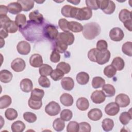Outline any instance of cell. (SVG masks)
<instances>
[{"mask_svg":"<svg viewBox=\"0 0 132 132\" xmlns=\"http://www.w3.org/2000/svg\"><path fill=\"white\" fill-rule=\"evenodd\" d=\"M122 52L127 56H132V42H126L124 43L122 47Z\"/></svg>","mask_w":132,"mask_h":132,"instance_id":"obj_44","label":"cell"},{"mask_svg":"<svg viewBox=\"0 0 132 132\" xmlns=\"http://www.w3.org/2000/svg\"><path fill=\"white\" fill-rule=\"evenodd\" d=\"M8 12L12 14H17L22 11L21 5L18 2L11 3L7 6Z\"/></svg>","mask_w":132,"mask_h":132,"instance_id":"obj_19","label":"cell"},{"mask_svg":"<svg viewBox=\"0 0 132 132\" xmlns=\"http://www.w3.org/2000/svg\"><path fill=\"white\" fill-rule=\"evenodd\" d=\"M82 35L88 40H92L98 36L101 32V27L96 22L88 23L83 26Z\"/></svg>","mask_w":132,"mask_h":132,"instance_id":"obj_1","label":"cell"},{"mask_svg":"<svg viewBox=\"0 0 132 132\" xmlns=\"http://www.w3.org/2000/svg\"><path fill=\"white\" fill-rule=\"evenodd\" d=\"M105 113L110 116H114L120 111V107L116 102H111L108 104L105 108Z\"/></svg>","mask_w":132,"mask_h":132,"instance_id":"obj_12","label":"cell"},{"mask_svg":"<svg viewBox=\"0 0 132 132\" xmlns=\"http://www.w3.org/2000/svg\"><path fill=\"white\" fill-rule=\"evenodd\" d=\"M13 75L11 72L7 70H3L0 72V81L6 84L9 82L12 79Z\"/></svg>","mask_w":132,"mask_h":132,"instance_id":"obj_22","label":"cell"},{"mask_svg":"<svg viewBox=\"0 0 132 132\" xmlns=\"http://www.w3.org/2000/svg\"><path fill=\"white\" fill-rule=\"evenodd\" d=\"M12 100L10 96L4 95L0 97V109H4L8 107L11 104Z\"/></svg>","mask_w":132,"mask_h":132,"instance_id":"obj_33","label":"cell"},{"mask_svg":"<svg viewBox=\"0 0 132 132\" xmlns=\"http://www.w3.org/2000/svg\"><path fill=\"white\" fill-rule=\"evenodd\" d=\"M76 80L81 85L87 84L89 80V75L85 72H80L76 75Z\"/></svg>","mask_w":132,"mask_h":132,"instance_id":"obj_24","label":"cell"},{"mask_svg":"<svg viewBox=\"0 0 132 132\" xmlns=\"http://www.w3.org/2000/svg\"><path fill=\"white\" fill-rule=\"evenodd\" d=\"M60 116V118L62 119L63 121H69L72 119L73 117V113L70 109H65L61 111Z\"/></svg>","mask_w":132,"mask_h":132,"instance_id":"obj_46","label":"cell"},{"mask_svg":"<svg viewBox=\"0 0 132 132\" xmlns=\"http://www.w3.org/2000/svg\"><path fill=\"white\" fill-rule=\"evenodd\" d=\"M98 50L96 48H93L91 49L88 53V57L89 60L92 62H96V54Z\"/></svg>","mask_w":132,"mask_h":132,"instance_id":"obj_56","label":"cell"},{"mask_svg":"<svg viewBox=\"0 0 132 132\" xmlns=\"http://www.w3.org/2000/svg\"><path fill=\"white\" fill-rule=\"evenodd\" d=\"M38 82L43 88H49L51 86L50 81L46 76H41L38 79Z\"/></svg>","mask_w":132,"mask_h":132,"instance_id":"obj_49","label":"cell"},{"mask_svg":"<svg viewBox=\"0 0 132 132\" xmlns=\"http://www.w3.org/2000/svg\"><path fill=\"white\" fill-rule=\"evenodd\" d=\"M116 69L111 64L106 66L104 69V75L108 78H111L113 77L116 74Z\"/></svg>","mask_w":132,"mask_h":132,"instance_id":"obj_40","label":"cell"},{"mask_svg":"<svg viewBox=\"0 0 132 132\" xmlns=\"http://www.w3.org/2000/svg\"><path fill=\"white\" fill-rule=\"evenodd\" d=\"M115 102L120 107L124 108L129 104L130 99L127 95L124 93H120L116 97Z\"/></svg>","mask_w":132,"mask_h":132,"instance_id":"obj_9","label":"cell"},{"mask_svg":"<svg viewBox=\"0 0 132 132\" xmlns=\"http://www.w3.org/2000/svg\"><path fill=\"white\" fill-rule=\"evenodd\" d=\"M85 3L87 7L91 10L92 9L96 10L99 9L97 4V0H86Z\"/></svg>","mask_w":132,"mask_h":132,"instance_id":"obj_52","label":"cell"},{"mask_svg":"<svg viewBox=\"0 0 132 132\" xmlns=\"http://www.w3.org/2000/svg\"><path fill=\"white\" fill-rule=\"evenodd\" d=\"M108 47V44L104 40H98L96 43V48L99 51H103L107 50Z\"/></svg>","mask_w":132,"mask_h":132,"instance_id":"obj_55","label":"cell"},{"mask_svg":"<svg viewBox=\"0 0 132 132\" xmlns=\"http://www.w3.org/2000/svg\"><path fill=\"white\" fill-rule=\"evenodd\" d=\"M67 1L68 2H69V3H72V4H74L75 5H78L80 3V2L79 0V1Z\"/></svg>","mask_w":132,"mask_h":132,"instance_id":"obj_61","label":"cell"},{"mask_svg":"<svg viewBox=\"0 0 132 132\" xmlns=\"http://www.w3.org/2000/svg\"><path fill=\"white\" fill-rule=\"evenodd\" d=\"M116 9V5L112 1H109L108 5L107 8L103 11L107 14H111L113 13Z\"/></svg>","mask_w":132,"mask_h":132,"instance_id":"obj_50","label":"cell"},{"mask_svg":"<svg viewBox=\"0 0 132 132\" xmlns=\"http://www.w3.org/2000/svg\"><path fill=\"white\" fill-rule=\"evenodd\" d=\"M68 28L69 30L74 32H79L83 30L84 27L80 23L76 21L69 22L68 24Z\"/></svg>","mask_w":132,"mask_h":132,"instance_id":"obj_28","label":"cell"},{"mask_svg":"<svg viewBox=\"0 0 132 132\" xmlns=\"http://www.w3.org/2000/svg\"><path fill=\"white\" fill-rule=\"evenodd\" d=\"M18 2L22 6V11H29L34 7L35 2L31 0H24L18 1Z\"/></svg>","mask_w":132,"mask_h":132,"instance_id":"obj_26","label":"cell"},{"mask_svg":"<svg viewBox=\"0 0 132 132\" xmlns=\"http://www.w3.org/2000/svg\"><path fill=\"white\" fill-rule=\"evenodd\" d=\"M52 68L48 64H43L39 67V72L41 76H47L51 75L53 71Z\"/></svg>","mask_w":132,"mask_h":132,"instance_id":"obj_31","label":"cell"},{"mask_svg":"<svg viewBox=\"0 0 132 132\" xmlns=\"http://www.w3.org/2000/svg\"><path fill=\"white\" fill-rule=\"evenodd\" d=\"M20 86L21 90L23 92L28 93L32 91L33 84L30 79L28 78H24L21 81Z\"/></svg>","mask_w":132,"mask_h":132,"instance_id":"obj_16","label":"cell"},{"mask_svg":"<svg viewBox=\"0 0 132 132\" xmlns=\"http://www.w3.org/2000/svg\"><path fill=\"white\" fill-rule=\"evenodd\" d=\"M79 131L80 132H90L91 130L90 125L86 122H82L79 124Z\"/></svg>","mask_w":132,"mask_h":132,"instance_id":"obj_53","label":"cell"},{"mask_svg":"<svg viewBox=\"0 0 132 132\" xmlns=\"http://www.w3.org/2000/svg\"><path fill=\"white\" fill-rule=\"evenodd\" d=\"M56 69L61 70L64 74H68L71 71L70 65L65 62H60L56 66Z\"/></svg>","mask_w":132,"mask_h":132,"instance_id":"obj_45","label":"cell"},{"mask_svg":"<svg viewBox=\"0 0 132 132\" xmlns=\"http://www.w3.org/2000/svg\"><path fill=\"white\" fill-rule=\"evenodd\" d=\"M26 67L25 61L20 58L14 59L11 63V68L15 72H20L23 71Z\"/></svg>","mask_w":132,"mask_h":132,"instance_id":"obj_8","label":"cell"},{"mask_svg":"<svg viewBox=\"0 0 132 132\" xmlns=\"http://www.w3.org/2000/svg\"><path fill=\"white\" fill-rule=\"evenodd\" d=\"M24 119L28 123H32L37 120L36 115L31 112H26L23 114Z\"/></svg>","mask_w":132,"mask_h":132,"instance_id":"obj_48","label":"cell"},{"mask_svg":"<svg viewBox=\"0 0 132 132\" xmlns=\"http://www.w3.org/2000/svg\"><path fill=\"white\" fill-rule=\"evenodd\" d=\"M102 91L104 93L106 97L113 96L116 93L114 87L111 84H105L102 87Z\"/></svg>","mask_w":132,"mask_h":132,"instance_id":"obj_27","label":"cell"},{"mask_svg":"<svg viewBox=\"0 0 132 132\" xmlns=\"http://www.w3.org/2000/svg\"><path fill=\"white\" fill-rule=\"evenodd\" d=\"M106 96L102 90H96L91 95L92 101L95 104H101L105 101Z\"/></svg>","mask_w":132,"mask_h":132,"instance_id":"obj_14","label":"cell"},{"mask_svg":"<svg viewBox=\"0 0 132 132\" xmlns=\"http://www.w3.org/2000/svg\"><path fill=\"white\" fill-rule=\"evenodd\" d=\"M119 18L122 23L131 20V11L126 9L121 10L119 14Z\"/></svg>","mask_w":132,"mask_h":132,"instance_id":"obj_30","label":"cell"},{"mask_svg":"<svg viewBox=\"0 0 132 132\" xmlns=\"http://www.w3.org/2000/svg\"><path fill=\"white\" fill-rule=\"evenodd\" d=\"M30 49L31 47L30 44L25 41L19 42L16 46L17 51L21 55H28L30 52Z\"/></svg>","mask_w":132,"mask_h":132,"instance_id":"obj_11","label":"cell"},{"mask_svg":"<svg viewBox=\"0 0 132 132\" xmlns=\"http://www.w3.org/2000/svg\"><path fill=\"white\" fill-rule=\"evenodd\" d=\"M105 84V80L102 77L96 76L93 77L92 80V86L94 89L102 87Z\"/></svg>","mask_w":132,"mask_h":132,"instance_id":"obj_36","label":"cell"},{"mask_svg":"<svg viewBox=\"0 0 132 132\" xmlns=\"http://www.w3.org/2000/svg\"><path fill=\"white\" fill-rule=\"evenodd\" d=\"M111 65L117 71H121L124 68L125 62L124 60L120 57H116L113 59Z\"/></svg>","mask_w":132,"mask_h":132,"instance_id":"obj_25","label":"cell"},{"mask_svg":"<svg viewBox=\"0 0 132 132\" xmlns=\"http://www.w3.org/2000/svg\"><path fill=\"white\" fill-rule=\"evenodd\" d=\"M61 104L64 106H71L73 105L74 100L71 95L69 93H63L60 97Z\"/></svg>","mask_w":132,"mask_h":132,"instance_id":"obj_20","label":"cell"},{"mask_svg":"<svg viewBox=\"0 0 132 132\" xmlns=\"http://www.w3.org/2000/svg\"><path fill=\"white\" fill-rule=\"evenodd\" d=\"M28 104L30 108L34 110H38L41 108L42 106V100L38 101L29 98L28 101Z\"/></svg>","mask_w":132,"mask_h":132,"instance_id":"obj_41","label":"cell"},{"mask_svg":"<svg viewBox=\"0 0 132 132\" xmlns=\"http://www.w3.org/2000/svg\"><path fill=\"white\" fill-rule=\"evenodd\" d=\"M42 34L45 38L49 40H55L59 33L57 27L55 25L47 24L43 27Z\"/></svg>","mask_w":132,"mask_h":132,"instance_id":"obj_2","label":"cell"},{"mask_svg":"<svg viewBox=\"0 0 132 132\" xmlns=\"http://www.w3.org/2000/svg\"><path fill=\"white\" fill-rule=\"evenodd\" d=\"M68 45L58 40H55L54 43V50L56 51L58 53H63L68 48Z\"/></svg>","mask_w":132,"mask_h":132,"instance_id":"obj_37","label":"cell"},{"mask_svg":"<svg viewBox=\"0 0 132 132\" xmlns=\"http://www.w3.org/2000/svg\"><path fill=\"white\" fill-rule=\"evenodd\" d=\"M92 15V10L87 7L83 8H77L75 19L79 21H84L89 20Z\"/></svg>","mask_w":132,"mask_h":132,"instance_id":"obj_3","label":"cell"},{"mask_svg":"<svg viewBox=\"0 0 132 132\" xmlns=\"http://www.w3.org/2000/svg\"><path fill=\"white\" fill-rule=\"evenodd\" d=\"M102 127L105 131H109L111 130L114 126L113 121L109 118L104 119L102 122Z\"/></svg>","mask_w":132,"mask_h":132,"instance_id":"obj_34","label":"cell"},{"mask_svg":"<svg viewBox=\"0 0 132 132\" xmlns=\"http://www.w3.org/2000/svg\"><path fill=\"white\" fill-rule=\"evenodd\" d=\"M1 48H2L3 47V46L5 45V41H4V39L1 38Z\"/></svg>","mask_w":132,"mask_h":132,"instance_id":"obj_62","label":"cell"},{"mask_svg":"<svg viewBox=\"0 0 132 132\" xmlns=\"http://www.w3.org/2000/svg\"><path fill=\"white\" fill-rule=\"evenodd\" d=\"M53 127L57 131H61L63 130L65 127V123L61 118L56 119L53 123Z\"/></svg>","mask_w":132,"mask_h":132,"instance_id":"obj_35","label":"cell"},{"mask_svg":"<svg viewBox=\"0 0 132 132\" xmlns=\"http://www.w3.org/2000/svg\"><path fill=\"white\" fill-rule=\"evenodd\" d=\"M61 85L62 88L65 90L71 91L74 87V81L71 77H65L62 78Z\"/></svg>","mask_w":132,"mask_h":132,"instance_id":"obj_17","label":"cell"},{"mask_svg":"<svg viewBox=\"0 0 132 132\" xmlns=\"http://www.w3.org/2000/svg\"><path fill=\"white\" fill-rule=\"evenodd\" d=\"M44 95V91L43 90L39 88H35L31 91L30 98L33 100L41 101Z\"/></svg>","mask_w":132,"mask_h":132,"instance_id":"obj_29","label":"cell"},{"mask_svg":"<svg viewBox=\"0 0 132 132\" xmlns=\"http://www.w3.org/2000/svg\"><path fill=\"white\" fill-rule=\"evenodd\" d=\"M79 129V124L76 121H70L67 126V132H78Z\"/></svg>","mask_w":132,"mask_h":132,"instance_id":"obj_47","label":"cell"},{"mask_svg":"<svg viewBox=\"0 0 132 132\" xmlns=\"http://www.w3.org/2000/svg\"><path fill=\"white\" fill-rule=\"evenodd\" d=\"M103 113L102 111L98 108H93L91 109L88 112V118L92 121H96L101 119Z\"/></svg>","mask_w":132,"mask_h":132,"instance_id":"obj_18","label":"cell"},{"mask_svg":"<svg viewBox=\"0 0 132 132\" xmlns=\"http://www.w3.org/2000/svg\"><path fill=\"white\" fill-rule=\"evenodd\" d=\"M29 63L34 68H38L43 64V59L41 55L39 54L32 55L29 58Z\"/></svg>","mask_w":132,"mask_h":132,"instance_id":"obj_15","label":"cell"},{"mask_svg":"<svg viewBox=\"0 0 132 132\" xmlns=\"http://www.w3.org/2000/svg\"><path fill=\"white\" fill-rule=\"evenodd\" d=\"M76 107L81 111L86 110L89 107V103L88 100L84 97L79 98L76 101Z\"/></svg>","mask_w":132,"mask_h":132,"instance_id":"obj_23","label":"cell"},{"mask_svg":"<svg viewBox=\"0 0 132 132\" xmlns=\"http://www.w3.org/2000/svg\"><path fill=\"white\" fill-rule=\"evenodd\" d=\"M123 24L125 28L128 30L129 31H131L132 30V20H130L127 21L123 23Z\"/></svg>","mask_w":132,"mask_h":132,"instance_id":"obj_58","label":"cell"},{"mask_svg":"<svg viewBox=\"0 0 132 132\" xmlns=\"http://www.w3.org/2000/svg\"><path fill=\"white\" fill-rule=\"evenodd\" d=\"M0 36L1 38L4 39L7 38L8 36V32L4 29H1V31H0Z\"/></svg>","mask_w":132,"mask_h":132,"instance_id":"obj_60","label":"cell"},{"mask_svg":"<svg viewBox=\"0 0 132 132\" xmlns=\"http://www.w3.org/2000/svg\"><path fill=\"white\" fill-rule=\"evenodd\" d=\"M8 11L7 6L4 5L0 6V15H7V13Z\"/></svg>","mask_w":132,"mask_h":132,"instance_id":"obj_59","label":"cell"},{"mask_svg":"<svg viewBox=\"0 0 132 132\" xmlns=\"http://www.w3.org/2000/svg\"><path fill=\"white\" fill-rule=\"evenodd\" d=\"M11 128L13 132H22L25 128V125L21 121H16L12 124Z\"/></svg>","mask_w":132,"mask_h":132,"instance_id":"obj_32","label":"cell"},{"mask_svg":"<svg viewBox=\"0 0 132 132\" xmlns=\"http://www.w3.org/2000/svg\"><path fill=\"white\" fill-rule=\"evenodd\" d=\"M60 60V55L59 53L55 50H53L50 56V60L54 63H57Z\"/></svg>","mask_w":132,"mask_h":132,"instance_id":"obj_54","label":"cell"},{"mask_svg":"<svg viewBox=\"0 0 132 132\" xmlns=\"http://www.w3.org/2000/svg\"><path fill=\"white\" fill-rule=\"evenodd\" d=\"M77 8L69 5H66L61 8V14L67 18H74Z\"/></svg>","mask_w":132,"mask_h":132,"instance_id":"obj_10","label":"cell"},{"mask_svg":"<svg viewBox=\"0 0 132 132\" xmlns=\"http://www.w3.org/2000/svg\"><path fill=\"white\" fill-rule=\"evenodd\" d=\"M109 37L111 40L116 42L121 41L124 37V34L123 30L119 27H114L109 32Z\"/></svg>","mask_w":132,"mask_h":132,"instance_id":"obj_7","label":"cell"},{"mask_svg":"<svg viewBox=\"0 0 132 132\" xmlns=\"http://www.w3.org/2000/svg\"><path fill=\"white\" fill-rule=\"evenodd\" d=\"M69 22L65 19L62 18L59 19L58 21V25L59 28L64 31H69L68 28V24Z\"/></svg>","mask_w":132,"mask_h":132,"instance_id":"obj_51","label":"cell"},{"mask_svg":"<svg viewBox=\"0 0 132 132\" xmlns=\"http://www.w3.org/2000/svg\"><path fill=\"white\" fill-rule=\"evenodd\" d=\"M18 28L19 27L15 23V21L10 20L5 24L2 28L5 29L8 33L13 34L15 33L18 31Z\"/></svg>","mask_w":132,"mask_h":132,"instance_id":"obj_21","label":"cell"},{"mask_svg":"<svg viewBox=\"0 0 132 132\" xmlns=\"http://www.w3.org/2000/svg\"><path fill=\"white\" fill-rule=\"evenodd\" d=\"M29 21L38 25L42 24L44 21L43 15L37 10L31 12L29 14Z\"/></svg>","mask_w":132,"mask_h":132,"instance_id":"obj_13","label":"cell"},{"mask_svg":"<svg viewBox=\"0 0 132 132\" xmlns=\"http://www.w3.org/2000/svg\"><path fill=\"white\" fill-rule=\"evenodd\" d=\"M15 22L20 29L24 27L26 23V17L24 14H17L15 18Z\"/></svg>","mask_w":132,"mask_h":132,"instance_id":"obj_38","label":"cell"},{"mask_svg":"<svg viewBox=\"0 0 132 132\" xmlns=\"http://www.w3.org/2000/svg\"><path fill=\"white\" fill-rule=\"evenodd\" d=\"M5 117L9 120L12 121L15 120L18 116V112L16 110L13 108H8L5 112Z\"/></svg>","mask_w":132,"mask_h":132,"instance_id":"obj_42","label":"cell"},{"mask_svg":"<svg viewBox=\"0 0 132 132\" xmlns=\"http://www.w3.org/2000/svg\"><path fill=\"white\" fill-rule=\"evenodd\" d=\"M110 52L108 50L103 51L98 50L95 57L96 62L100 65L106 63L110 59Z\"/></svg>","mask_w":132,"mask_h":132,"instance_id":"obj_5","label":"cell"},{"mask_svg":"<svg viewBox=\"0 0 132 132\" xmlns=\"http://www.w3.org/2000/svg\"><path fill=\"white\" fill-rule=\"evenodd\" d=\"M131 119V114L130 112H123L121 113L119 120L123 125H126Z\"/></svg>","mask_w":132,"mask_h":132,"instance_id":"obj_39","label":"cell"},{"mask_svg":"<svg viewBox=\"0 0 132 132\" xmlns=\"http://www.w3.org/2000/svg\"><path fill=\"white\" fill-rule=\"evenodd\" d=\"M60 105L55 101L50 102L45 107V112L50 116H55L60 111Z\"/></svg>","mask_w":132,"mask_h":132,"instance_id":"obj_6","label":"cell"},{"mask_svg":"<svg viewBox=\"0 0 132 132\" xmlns=\"http://www.w3.org/2000/svg\"><path fill=\"white\" fill-rule=\"evenodd\" d=\"M1 18V28H2L5 25V24L10 20V18L7 15H0Z\"/></svg>","mask_w":132,"mask_h":132,"instance_id":"obj_57","label":"cell"},{"mask_svg":"<svg viewBox=\"0 0 132 132\" xmlns=\"http://www.w3.org/2000/svg\"><path fill=\"white\" fill-rule=\"evenodd\" d=\"M74 36L69 31L59 32L55 40L61 41L68 45H72L74 42Z\"/></svg>","mask_w":132,"mask_h":132,"instance_id":"obj_4","label":"cell"},{"mask_svg":"<svg viewBox=\"0 0 132 132\" xmlns=\"http://www.w3.org/2000/svg\"><path fill=\"white\" fill-rule=\"evenodd\" d=\"M64 75V73L58 69L53 70L50 75L51 78L54 81H58L60 80L63 78Z\"/></svg>","mask_w":132,"mask_h":132,"instance_id":"obj_43","label":"cell"}]
</instances>
